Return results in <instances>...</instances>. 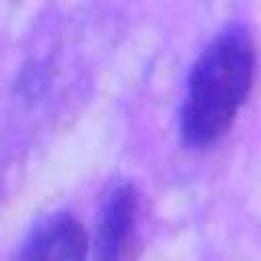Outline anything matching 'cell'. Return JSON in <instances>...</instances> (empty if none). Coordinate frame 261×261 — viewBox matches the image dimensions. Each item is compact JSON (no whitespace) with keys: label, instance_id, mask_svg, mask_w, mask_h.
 <instances>
[{"label":"cell","instance_id":"cell-1","mask_svg":"<svg viewBox=\"0 0 261 261\" xmlns=\"http://www.w3.org/2000/svg\"><path fill=\"white\" fill-rule=\"evenodd\" d=\"M257 75L255 41L243 27L216 35L194 61L179 110V135L188 149L216 145L245 106Z\"/></svg>","mask_w":261,"mask_h":261},{"label":"cell","instance_id":"cell-2","mask_svg":"<svg viewBox=\"0 0 261 261\" xmlns=\"http://www.w3.org/2000/svg\"><path fill=\"white\" fill-rule=\"evenodd\" d=\"M139 224V192L124 181L110 190L102 204L94 261H124L135 243Z\"/></svg>","mask_w":261,"mask_h":261},{"label":"cell","instance_id":"cell-3","mask_svg":"<svg viewBox=\"0 0 261 261\" xmlns=\"http://www.w3.org/2000/svg\"><path fill=\"white\" fill-rule=\"evenodd\" d=\"M88 234L69 212L43 218L22 241L14 261H86Z\"/></svg>","mask_w":261,"mask_h":261}]
</instances>
